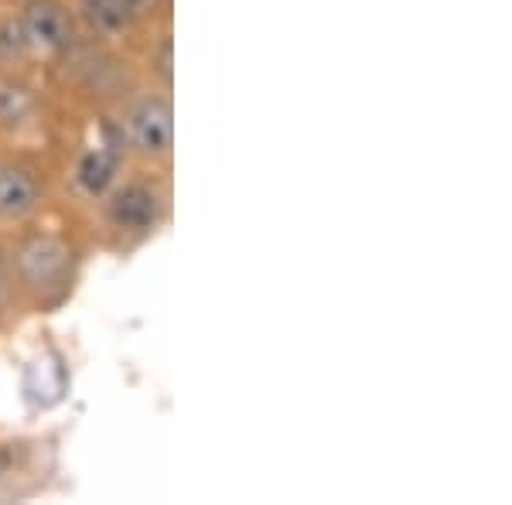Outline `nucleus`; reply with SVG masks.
<instances>
[{
  "instance_id": "obj_1",
  "label": "nucleus",
  "mask_w": 512,
  "mask_h": 505,
  "mask_svg": "<svg viewBox=\"0 0 512 505\" xmlns=\"http://www.w3.org/2000/svg\"><path fill=\"white\" fill-rule=\"evenodd\" d=\"M11 270L31 301L59 304L76 277V250L55 233H31L14 246Z\"/></svg>"
},
{
  "instance_id": "obj_6",
  "label": "nucleus",
  "mask_w": 512,
  "mask_h": 505,
  "mask_svg": "<svg viewBox=\"0 0 512 505\" xmlns=\"http://www.w3.org/2000/svg\"><path fill=\"white\" fill-rule=\"evenodd\" d=\"M120 161H123V157H120V151L113 144L93 147V151H86V154L79 157V164H76V185L89 198H103L113 185H117Z\"/></svg>"
},
{
  "instance_id": "obj_11",
  "label": "nucleus",
  "mask_w": 512,
  "mask_h": 505,
  "mask_svg": "<svg viewBox=\"0 0 512 505\" xmlns=\"http://www.w3.org/2000/svg\"><path fill=\"white\" fill-rule=\"evenodd\" d=\"M11 291V263H7V253L4 246H0V297Z\"/></svg>"
},
{
  "instance_id": "obj_10",
  "label": "nucleus",
  "mask_w": 512,
  "mask_h": 505,
  "mask_svg": "<svg viewBox=\"0 0 512 505\" xmlns=\"http://www.w3.org/2000/svg\"><path fill=\"white\" fill-rule=\"evenodd\" d=\"M154 72H158L161 86L171 89V35H161V45H158V55L151 59Z\"/></svg>"
},
{
  "instance_id": "obj_5",
  "label": "nucleus",
  "mask_w": 512,
  "mask_h": 505,
  "mask_svg": "<svg viewBox=\"0 0 512 505\" xmlns=\"http://www.w3.org/2000/svg\"><path fill=\"white\" fill-rule=\"evenodd\" d=\"M41 202H45V185L28 164L0 161V226H24Z\"/></svg>"
},
{
  "instance_id": "obj_4",
  "label": "nucleus",
  "mask_w": 512,
  "mask_h": 505,
  "mask_svg": "<svg viewBox=\"0 0 512 505\" xmlns=\"http://www.w3.org/2000/svg\"><path fill=\"white\" fill-rule=\"evenodd\" d=\"M18 21L24 28V38H28V48L41 55H59L76 38L69 7L59 4V0H28Z\"/></svg>"
},
{
  "instance_id": "obj_2",
  "label": "nucleus",
  "mask_w": 512,
  "mask_h": 505,
  "mask_svg": "<svg viewBox=\"0 0 512 505\" xmlns=\"http://www.w3.org/2000/svg\"><path fill=\"white\" fill-rule=\"evenodd\" d=\"M106 198V219L123 236H151L164 222L168 202L164 192L154 188L151 181H127V185H113Z\"/></svg>"
},
{
  "instance_id": "obj_9",
  "label": "nucleus",
  "mask_w": 512,
  "mask_h": 505,
  "mask_svg": "<svg viewBox=\"0 0 512 505\" xmlns=\"http://www.w3.org/2000/svg\"><path fill=\"white\" fill-rule=\"evenodd\" d=\"M120 11H123V21H127V28H137V24L151 21L154 14L161 11L164 0H117Z\"/></svg>"
},
{
  "instance_id": "obj_8",
  "label": "nucleus",
  "mask_w": 512,
  "mask_h": 505,
  "mask_svg": "<svg viewBox=\"0 0 512 505\" xmlns=\"http://www.w3.org/2000/svg\"><path fill=\"white\" fill-rule=\"evenodd\" d=\"M31 48L28 38H24V28L18 18H7L0 21V62H11V59H24Z\"/></svg>"
},
{
  "instance_id": "obj_7",
  "label": "nucleus",
  "mask_w": 512,
  "mask_h": 505,
  "mask_svg": "<svg viewBox=\"0 0 512 505\" xmlns=\"http://www.w3.org/2000/svg\"><path fill=\"white\" fill-rule=\"evenodd\" d=\"M35 120V96L21 82H0V127L24 130Z\"/></svg>"
},
{
  "instance_id": "obj_12",
  "label": "nucleus",
  "mask_w": 512,
  "mask_h": 505,
  "mask_svg": "<svg viewBox=\"0 0 512 505\" xmlns=\"http://www.w3.org/2000/svg\"><path fill=\"white\" fill-rule=\"evenodd\" d=\"M4 471H7V454H4V447H0V478H4Z\"/></svg>"
},
{
  "instance_id": "obj_3",
  "label": "nucleus",
  "mask_w": 512,
  "mask_h": 505,
  "mask_svg": "<svg viewBox=\"0 0 512 505\" xmlns=\"http://www.w3.org/2000/svg\"><path fill=\"white\" fill-rule=\"evenodd\" d=\"M127 144L147 161H164L175 147V123H171L168 96H140L123 123Z\"/></svg>"
}]
</instances>
